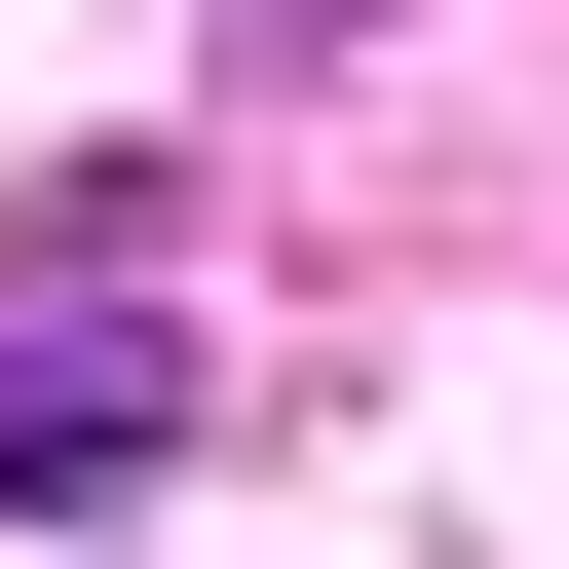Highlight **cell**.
Segmentation results:
<instances>
[{
  "mask_svg": "<svg viewBox=\"0 0 569 569\" xmlns=\"http://www.w3.org/2000/svg\"><path fill=\"white\" fill-rule=\"evenodd\" d=\"M152 456H190V228L152 190H39V228H0V493L114 531Z\"/></svg>",
  "mask_w": 569,
  "mask_h": 569,
  "instance_id": "6da1fadb",
  "label": "cell"
},
{
  "mask_svg": "<svg viewBox=\"0 0 569 569\" xmlns=\"http://www.w3.org/2000/svg\"><path fill=\"white\" fill-rule=\"evenodd\" d=\"M305 39H380V0H228V77H305Z\"/></svg>",
  "mask_w": 569,
  "mask_h": 569,
  "instance_id": "7a4b0ae2",
  "label": "cell"
}]
</instances>
